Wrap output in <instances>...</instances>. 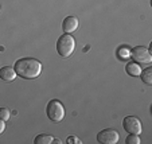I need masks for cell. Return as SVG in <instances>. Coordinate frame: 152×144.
I'll return each mask as SVG.
<instances>
[{"instance_id": "cell-14", "label": "cell", "mask_w": 152, "mask_h": 144, "mask_svg": "<svg viewBox=\"0 0 152 144\" xmlns=\"http://www.w3.org/2000/svg\"><path fill=\"white\" fill-rule=\"evenodd\" d=\"M117 55L120 59H125V58L129 57V50L126 49V47H120V49L117 50Z\"/></svg>"}, {"instance_id": "cell-17", "label": "cell", "mask_w": 152, "mask_h": 144, "mask_svg": "<svg viewBox=\"0 0 152 144\" xmlns=\"http://www.w3.org/2000/svg\"><path fill=\"white\" fill-rule=\"evenodd\" d=\"M53 143H58V144H62V141H61V140H58V139H54V140H53Z\"/></svg>"}, {"instance_id": "cell-4", "label": "cell", "mask_w": 152, "mask_h": 144, "mask_svg": "<svg viewBox=\"0 0 152 144\" xmlns=\"http://www.w3.org/2000/svg\"><path fill=\"white\" fill-rule=\"evenodd\" d=\"M129 57L133 59L136 64H151L152 62V54L149 49L144 46H136L129 51Z\"/></svg>"}, {"instance_id": "cell-3", "label": "cell", "mask_w": 152, "mask_h": 144, "mask_svg": "<svg viewBox=\"0 0 152 144\" xmlns=\"http://www.w3.org/2000/svg\"><path fill=\"white\" fill-rule=\"evenodd\" d=\"M46 113H47V117H49L51 121L59 123V121L65 117V108H63L61 101L51 100L49 104H47Z\"/></svg>"}, {"instance_id": "cell-1", "label": "cell", "mask_w": 152, "mask_h": 144, "mask_svg": "<svg viewBox=\"0 0 152 144\" xmlns=\"http://www.w3.org/2000/svg\"><path fill=\"white\" fill-rule=\"evenodd\" d=\"M15 73L16 75L26 80H34L42 73V64L34 58H22L15 62Z\"/></svg>"}, {"instance_id": "cell-15", "label": "cell", "mask_w": 152, "mask_h": 144, "mask_svg": "<svg viewBox=\"0 0 152 144\" xmlns=\"http://www.w3.org/2000/svg\"><path fill=\"white\" fill-rule=\"evenodd\" d=\"M67 143H69V144H74V143L80 144L81 140L78 137H75V136H69V137H67Z\"/></svg>"}, {"instance_id": "cell-7", "label": "cell", "mask_w": 152, "mask_h": 144, "mask_svg": "<svg viewBox=\"0 0 152 144\" xmlns=\"http://www.w3.org/2000/svg\"><path fill=\"white\" fill-rule=\"evenodd\" d=\"M78 19L74 16H67L63 19L62 22V30L65 34H69V32H74L78 29Z\"/></svg>"}, {"instance_id": "cell-9", "label": "cell", "mask_w": 152, "mask_h": 144, "mask_svg": "<svg viewBox=\"0 0 152 144\" xmlns=\"http://www.w3.org/2000/svg\"><path fill=\"white\" fill-rule=\"evenodd\" d=\"M125 72L128 75H131V77H139L141 73V67L139 64H136V62H128V64L125 65Z\"/></svg>"}, {"instance_id": "cell-2", "label": "cell", "mask_w": 152, "mask_h": 144, "mask_svg": "<svg viewBox=\"0 0 152 144\" xmlns=\"http://www.w3.org/2000/svg\"><path fill=\"white\" fill-rule=\"evenodd\" d=\"M75 49V40L70 34H63L57 42V51L62 58H67Z\"/></svg>"}, {"instance_id": "cell-5", "label": "cell", "mask_w": 152, "mask_h": 144, "mask_svg": "<svg viewBox=\"0 0 152 144\" xmlns=\"http://www.w3.org/2000/svg\"><path fill=\"white\" fill-rule=\"evenodd\" d=\"M120 140V133L116 129L112 128H106L97 133V141L102 144H116Z\"/></svg>"}, {"instance_id": "cell-13", "label": "cell", "mask_w": 152, "mask_h": 144, "mask_svg": "<svg viewBox=\"0 0 152 144\" xmlns=\"http://www.w3.org/2000/svg\"><path fill=\"white\" fill-rule=\"evenodd\" d=\"M10 117H11V110L8 108H0V118L7 121L10 120Z\"/></svg>"}, {"instance_id": "cell-10", "label": "cell", "mask_w": 152, "mask_h": 144, "mask_svg": "<svg viewBox=\"0 0 152 144\" xmlns=\"http://www.w3.org/2000/svg\"><path fill=\"white\" fill-rule=\"evenodd\" d=\"M139 77H141V81L145 85H152V67H147L145 70H141Z\"/></svg>"}, {"instance_id": "cell-8", "label": "cell", "mask_w": 152, "mask_h": 144, "mask_svg": "<svg viewBox=\"0 0 152 144\" xmlns=\"http://www.w3.org/2000/svg\"><path fill=\"white\" fill-rule=\"evenodd\" d=\"M16 77V73H15V69L11 66H4L0 69V78L6 82H11V81L15 80Z\"/></svg>"}, {"instance_id": "cell-12", "label": "cell", "mask_w": 152, "mask_h": 144, "mask_svg": "<svg viewBox=\"0 0 152 144\" xmlns=\"http://www.w3.org/2000/svg\"><path fill=\"white\" fill-rule=\"evenodd\" d=\"M125 143L126 144H140V137H139V135H135V133H129Z\"/></svg>"}, {"instance_id": "cell-11", "label": "cell", "mask_w": 152, "mask_h": 144, "mask_svg": "<svg viewBox=\"0 0 152 144\" xmlns=\"http://www.w3.org/2000/svg\"><path fill=\"white\" fill-rule=\"evenodd\" d=\"M53 140H54V137L50 135H38L34 139V143L35 144H51Z\"/></svg>"}, {"instance_id": "cell-6", "label": "cell", "mask_w": 152, "mask_h": 144, "mask_svg": "<svg viewBox=\"0 0 152 144\" xmlns=\"http://www.w3.org/2000/svg\"><path fill=\"white\" fill-rule=\"evenodd\" d=\"M123 128L128 133H135V135H140L143 131L141 121L136 116H126L123 121Z\"/></svg>"}, {"instance_id": "cell-16", "label": "cell", "mask_w": 152, "mask_h": 144, "mask_svg": "<svg viewBox=\"0 0 152 144\" xmlns=\"http://www.w3.org/2000/svg\"><path fill=\"white\" fill-rule=\"evenodd\" d=\"M4 129H6V121L0 118V135L4 132Z\"/></svg>"}]
</instances>
